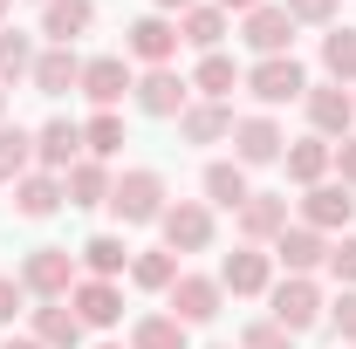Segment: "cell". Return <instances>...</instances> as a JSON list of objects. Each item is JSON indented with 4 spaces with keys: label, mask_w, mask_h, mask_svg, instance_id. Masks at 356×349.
<instances>
[{
    "label": "cell",
    "mask_w": 356,
    "mask_h": 349,
    "mask_svg": "<svg viewBox=\"0 0 356 349\" xmlns=\"http://www.w3.org/2000/svg\"><path fill=\"white\" fill-rule=\"evenodd\" d=\"M124 48H131L137 62H151V69H172V55H178V21H172V14H137L131 28H124Z\"/></svg>",
    "instance_id": "cell-8"
},
{
    "label": "cell",
    "mask_w": 356,
    "mask_h": 349,
    "mask_svg": "<svg viewBox=\"0 0 356 349\" xmlns=\"http://www.w3.org/2000/svg\"><path fill=\"white\" fill-rule=\"evenodd\" d=\"M69 308H76L83 329H117V322H124V295H117V281H76V288H69Z\"/></svg>",
    "instance_id": "cell-14"
},
{
    "label": "cell",
    "mask_w": 356,
    "mask_h": 349,
    "mask_svg": "<svg viewBox=\"0 0 356 349\" xmlns=\"http://www.w3.org/2000/svg\"><path fill=\"white\" fill-rule=\"evenodd\" d=\"M76 151H83V124H69V117H48L42 131H35V165H42V172H69V165H76Z\"/></svg>",
    "instance_id": "cell-16"
},
{
    "label": "cell",
    "mask_w": 356,
    "mask_h": 349,
    "mask_svg": "<svg viewBox=\"0 0 356 349\" xmlns=\"http://www.w3.org/2000/svg\"><path fill=\"white\" fill-rule=\"evenodd\" d=\"M247 96L267 103V110H281V103L309 96V76H302V62H295V55H267V62L247 69Z\"/></svg>",
    "instance_id": "cell-3"
},
{
    "label": "cell",
    "mask_w": 356,
    "mask_h": 349,
    "mask_svg": "<svg viewBox=\"0 0 356 349\" xmlns=\"http://www.w3.org/2000/svg\"><path fill=\"white\" fill-rule=\"evenodd\" d=\"M240 349H295V336H288L281 322H254V329L240 336Z\"/></svg>",
    "instance_id": "cell-38"
},
{
    "label": "cell",
    "mask_w": 356,
    "mask_h": 349,
    "mask_svg": "<svg viewBox=\"0 0 356 349\" xmlns=\"http://www.w3.org/2000/svg\"><path fill=\"white\" fill-rule=\"evenodd\" d=\"M21 288H28L35 302H69V288H76V254H69V247H35V254L21 261Z\"/></svg>",
    "instance_id": "cell-2"
},
{
    "label": "cell",
    "mask_w": 356,
    "mask_h": 349,
    "mask_svg": "<svg viewBox=\"0 0 356 349\" xmlns=\"http://www.w3.org/2000/svg\"><path fill=\"white\" fill-rule=\"evenodd\" d=\"M274 261L288 267V274H315V267L329 261V233H315V226H288V233L274 240Z\"/></svg>",
    "instance_id": "cell-19"
},
{
    "label": "cell",
    "mask_w": 356,
    "mask_h": 349,
    "mask_svg": "<svg viewBox=\"0 0 356 349\" xmlns=\"http://www.w3.org/2000/svg\"><path fill=\"white\" fill-rule=\"evenodd\" d=\"M240 233H247V247L281 240V233H288V199H281V192H254V199L240 206Z\"/></svg>",
    "instance_id": "cell-21"
},
{
    "label": "cell",
    "mask_w": 356,
    "mask_h": 349,
    "mask_svg": "<svg viewBox=\"0 0 356 349\" xmlns=\"http://www.w3.org/2000/svg\"><path fill=\"white\" fill-rule=\"evenodd\" d=\"M240 42L254 48V55H288V42H295V21H288V7H254L247 21H240Z\"/></svg>",
    "instance_id": "cell-15"
},
{
    "label": "cell",
    "mask_w": 356,
    "mask_h": 349,
    "mask_svg": "<svg viewBox=\"0 0 356 349\" xmlns=\"http://www.w3.org/2000/svg\"><path fill=\"white\" fill-rule=\"evenodd\" d=\"M0 117H7V89H0Z\"/></svg>",
    "instance_id": "cell-46"
},
{
    "label": "cell",
    "mask_w": 356,
    "mask_h": 349,
    "mask_svg": "<svg viewBox=\"0 0 356 349\" xmlns=\"http://www.w3.org/2000/svg\"><path fill=\"white\" fill-rule=\"evenodd\" d=\"M350 213H356V199H350V185H336V178H322V185H309V199H302V226H315V233H350Z\"/></svg>",
    "instance_id": "cell-13"
},
{
    "label": "cell",
    "mask_w": 356,
    "mask_h": 349,
    "mask_svg": "<svg viewBox=\"0 0 356 349\" xmlns=\"http://www.w3.org/2000/svg\"><path fill=\"white\" fill-rule=\"evenodd\" d=\"M131 96H137V110H144V117H185V103H192V83H185L178 69H144Z\"/></svg>",
    "instance_id": "cell-10"
},
{
    "label": "cell",
    "mask_w": 356,
    "mask_h": 349,
    "mask_svg": "<svg viewBox=\"0 0 356 349\" xmlns=\"http://www.w3.org/2000/svg\"><path fill=\"white\" fill-rule=\"evenodd\" d=\"M83 151L89 158H117V151H124V117H117V110H96L83 124Z\"/></svg>",
    "instance_id": "cell-33"
},
{
    "label": "cell",
    "mask_w": 356,
    "mask_h": 349,
    "mask_svg": "<svg viewBox=\"0 0 356 349\" xmlns=\"http://www.w3.org/2000/svg\"><path fill=\"white\" fill-rule=\"evenodd\" d=\"M42 7H48V0H42Z\"/></svg>",
    "instance_id": "cell-49"
},
{
    "label": "cell",
    "mask_w": 356,
    "mask_h": 349,
    "mask_svg": "<svg viewBox=\"0 0 356 349\" xmlns=\"http://www.w3.org/2000/svg\"><path fill=\"white\" fill-rule=\"evenodd\" d=\"M336 172H343V185L356 192V131L343 137V144H336Z\"/></svg>",
    "instance_id": "cell-41"
},
{
    "label": "cell",
    "mask_w": 356,
    "mask_h": 349,
    "mask_svg": "<svg viewBox=\"0 0 356 349\" xmlns=\"http://www.w3.org/2000/svg\"><path fill=\"white\" fill-rule=\"evenodd\" d=\"M96 28V0H48L42 7V35L48 48H76V35Z\"/></svg>",
    "instance_id": "cell-17"
},
{
    "label": "cell",
    "mask_w": 356,
    "mask_h": 349,
    "mask_svg": "<svg viewBox=\"0 0 356 349\" xmlns=\"http://www.w3.org/2000/svg\"><path fill=\"white\" fill-rule=\"evenodd\" d=\"M281 151H288V137L274 117H240L233 124V158L240 165H281Z\"/></svg>",
    "instance_id": "cell-12"
},
{
    "label": "cell",
    "mask_w": 356,
    "mask_h": 349,
    "mask_svg": "<svg viewBox=\"0 0 356 349\" xmlns=\"http://www.w3.org/2000/svg\"><path fill=\"white\" fill-rule=\"evenodd\" d=\"M7 7H14V0H0V21H7Z\"/></svg>",
    "instance_id": "cell-45"
},
{
    "label": "cell",
    "mask_w": 356,
    "mask_h": 349,
    "mask_svg": "<svg viewBox=\"0 0 356 349\" xmlns=\"http://www.w3.org/2000/svg\"><path fill=\"white\" fill-rule=\"evenodd\" d=\"M131 349H185V322H172V315H137Z\"/></svg>",
    "instance_id": "cell-34"
},
{
    "label": "cell",
    "mask_w": 356,
    "mask_h": 349,
    "mask_svg": "<svg viewBox=\"0 0 356 349\" xmlns=\"http://www.w3.org/2000/svg\"><path fill=\"white\" fill-rule=\"evenodd\" d=\"M96 349H117V343H96Z\"/></svg>",
    "instance_id": "cell-47"
},
{
    "label": "cell",
    "mask_w": 356,
    "mask_h": 349,
    "mask_svg": "<svg viewBox=\"0 0 356 349\" xmlns=\"http://www.w3.org/2000/svg\"><path fill=\"white\" fill-rule=\"evenodd\" d=\"M35 172V131H21V124H0V185H14V178Z\"/></svg>",
    "instance_id": "cell-31"
},
{
    "label": "cell",
    "mask_w": 356,
    "mask_h": 349,
    "mask_svg": "<svg viewBox=\"0 0 356 349\" xmlns=\"http://www.w3.org/2000/svg\"><path fill=\"white\" fill-rule=\"evenodd\" d=\"M151 7H158V14H192L199 0H151Z\"/></svg>",
    "instance_id": "cell-43"
},
{
    "label": "cell",
    "mask_w": 356,
    "mask_h": 349,
    "mask_svg": "<svg viewBox=\"0 0 356 349\" xmlns=\"http://www.w3.org/2000/svg\"><path fill=\"white\" fill-rule=\"evenodd\" d=\"M178 42H192L199 55H213V48L226 42V14L213 7V0H199L192 14H178Z\"/></svg>",
    "instance_id": "cell-29"
},
{
    "label": "cell",
    "mask_w": 356,
    "mask_h": 349,
    "mask_svg": "<svg viewBox=\"0 0 356 349\" xmlns=\"http://www.w3.org/2000/svg\"><path fill=\"white\" fill-rule=\"evenodd\" d=\"M233 124H240L233 103H206V96H199V103H185L178 137H185V144H220V137H233Z\"/></svg>",
    "instance_id": "cell-18"
},
{
    "label": "cell",
    "mask_w": 356,
    "mask_h": 349,
    "mask_svg": "<svg viewBox=\"0 0 356 349\" xmlns=\"http://www.w3.org/2000/svg\"><path fill=\"white\" fill-rule=\"evenodd\" d=\"M76 261L89 267V281H117V274L131 267V247H124V233H89Z\"/></svg>",
    "instance_id": "cell-25"
},
{
    "label": "cell",
    "mask_w": 356,
    "mask_h": 349,
    "mask_svg": "<svg viewBox=\"0 0 356 349\" xmlns=\"http://www.w3.org/2000/svg\"><path fill=\"white\" fill-rule=\"evenodd\" d=\"M131 281L144 288V295H172V281H178V254H172V247L131 254Z\"/></svg>",
    "instance_id": "cell-30"
},
{
    "label": "cell",
    "mask_w": 356,
    "mask_h": 349,
    "mask_svg": "<svg viewBox=\"0 0 356 349\" xmlns=\"http://www.w3.org/2000/svg\"><path fill=\"white\" fill-rule=\"evenodd\" d=\"M165 178L158 172H124L117 185H110V213L124 219V226H158L165 219Z\"/></svg>",
    "instance_id": "cell-1"
},
{
    "label": "cell",
    "mask_w": 356,
    "mask_h": 349,
    "mask_svg": "<svg viewBox=\"0 0 356 349\" xmlns=\"http://www.w3.org/2000/svg\"><path fill=\"white\" fill-rule=\"evenodd\" d=\"M322 69H329V83H356V28L322 35Z\"/></svg>",
    "instance_id": "cell-32"
},
{
    "label": "cell",
    "mask_w": 356,
    "mask_h": 349,
    "mask_svg": "<svg viewBox=\"0 0 356 349\" xmlns=\"http://www.w3.org/2000/svg\"><path fill=\"white\" fill-rule=\"evenodd\" d=\"M110 185H117V178H110L103 158H76V165L62 172V199H69V206H110Z\"/></svg>",
    "instance_id": "cell-20"
},
{
    "label": "cell",
    "mask_w": 356,
    "mask_h": 349,
    "mask_svg": "<svg viewBox=\"0 0 356 349\" xmlns=\"http://www.w3.org/2000/svg\"><path fill=\"white\" fill-rule=\"evenodd\" d=\"M281 165H288L295 185H322V178L336 172V144H329V137H302V144L281 151Z\"/></svg>",
    "instance_id": "cell-23"
},
{
    "label": "cell",
    "mask_w": 356,
    "mask_h": 349,
    "mask_svg": "<svg viewBox=\"0 0 356 349\" xmlns=\"http://www.w3.org/2000/svg\"><path fill=\"white\" fill-rule=\"evenodd\" d=\"M199 185H206V199H213V206H226V213H240V206L254 199V185H247V165H240V158L206 165V178H199Z\"/></svg>",
    "instance_id": "cell-24"
},
{
    "label": "cell",
    "mask_w": 356,
    "mask_h": 349,
    "mask_svg": "<svg viewBox=\"0 0 356 349\" xmlns=\"http://www.w3.org/2000/svg\"><path fill=\"white\" fill-rule=\"evenodd\" d=\"M329 315H336V336H343V343L356 349V288H343V295L329 302Z\"/></svg>",
    "instance_id": "cell-39"
},
{
    "label": "cell",
    "mask_w": 356,
    "mask_h": 349,
    "mask_svg": "<svg viewBox=\"0 0 356 349\" xmlns=\"http://www.w3.org/2000/svg\"><path fill=\"white\" fill-rule=\"evenodd\" d=\"M76 89H83L96 110H117V103L137 89V76H131V62H124V55H89V62H83V83H76Z\"/></svg>",
    "instance_id": "cell-7"
},
{
    "label": "cell",
    "mask_w": 356,
    "mask_h": 349,
    "mask_svg": "<svg viewBox=\"0 0 356 349\" xmlns=\"http://www.w3.org/2000/svg\"><path fill=\"white\" fill-rule=\"evenodd\" d=\"M302 103H309L315 137H336V144L350 137V124H356V96H350L343 83H309V96H302Z\"/></svg>",
    "instance_id": "cell-9"
},
{
    "label": "cell",
    "mask_w": 356,
    "mask_h": 349,
    "mask_svg": "<svg viewBox=\"0 0 356 349\" xmlns=\"http://www.w3.org/2000/svg\"><path fill=\"white\" fill-rule=\"evenodd\" d=\"M158 233H165V247H172V254H206V247H213V206L178 199V206H165Z\"/></svg>",
    "instance_id": "cell-5"
},
{
    "label": "cell",
    "mask_w": 356,
    "mask_h": 349,
    "mask_svg": "<svg viewBox=\"0 0 356 349\" xmlns=\"http://www.w3.org/2000/svg\"><path fill=\"white\" fill-rule=\"evenodd\" d=\"M220 288L226 295H267L274 288V254H261V247H233L220 261Z\"/></svg>",
    "instance_id": "cell-11"
},
{
    "label": "cell",
    "mask_w": 356,
    "mask_h": 349,
    "mask_svg": "<svg viewBox=\"0 0 356 349\" xmlns=\"http://www.w3.org/2000/svg\"><path fill=\"white\" fill-rule=\"evenodd\" d=\"M55 206H62V178H55V172L14 178V213H21V219H48Z\"/></svg>",
    "instance_id": "cell-26"
},
{
    "label": "cell",
    "mask_w": 356,
    "mask_h": 349,
    "mask_svg": "<svg viewBox=\"0 0 356 349\" xmlns=\"http://www.w3.org/2000/svg\"><path fill=\"white\" fill-rule=\"evenodd\" d=\"M226 302L220 274H178L172 281V322H185V329H199V322H213Z\"/></svg>",
    "instance_id": "cell-6"
},
{
    "label": "cell",
    "mask_w": 356,
    "mask_h": 349,
    "mask_svg": "<svg viewBox=\"0 0 356 349\" xmlns=\"http://www.w3.org/2000/svg\"><path fill=\"white\" fill-rule=\"evenodd\" d=\"M28 83L42 89V96H69V89L83 83V55H76V48H42Z\"/></svg>",
    "instance_id": "cell-22"
},
{
    "label": "cell",
    "mask_w": 356,
    "mask_h": 349,
    "mask_svg": "<svg viewBox=\"0 0 356 349\" xmlns=\"http://www.w3.org/2000/svg\"><path fill=\"white\" fill-rule=\"evenodd\" d=\"M288 7V21H302V28H329L336 21V0H281Z\"/></svg>",
    "instance_id": "cell-37"
},
{
    "label": "cell",
    "mask_w": 356,
    "mask_h": 349,
    "mask_svg": "<svg viewBox=\"0 0 356 349\" xmlns=\"http://www.w3.org/2000/svg\"><path fill=\"white\" fill-rule=\"evenodd\" d=\"M267 302H274V315H267V322H281L288 336H302V329H315V322H322V288H315L309 274H288L281 288H267Z\"/></svg>",
    "instance_id": "cell-4"
},
{
    "label": "cell",
    "mask_w": 356,
    "mask_h": 349,
    "mask_svg": "<svg viewBox=\"0 0 356 349\" xmlns=\"http://www.w3.org/2000/svg\"><path fill=\"white\" fill-rule=\"evenodd\" d=\"M35 343H42V349H76V343H83L76 308H69V302H42V308H35Z\"/></svg>",
    "instance_id": "cell-27"
},
{
    "label": "cell",
    "mask_w": 356,
    "mask_h": 349,
    "mask_svg": "<svg viewBox=\"0 0 356 349\" xmlns=\"http://www.w3.org/2000/svg\"><path fill=\"white\" fill-rule=\"evenodd\" d=\"M220 349H226V343H220Z\"/></svg>",
    "instance_id": "cell-50"
},
{
    "label": "cell",
    "mask_w": 356,
    "mask_h": 349,
    "mask_svg": "<svg viewBox=\"0 0 356 349\" xmlns=\"http://www.w3.org/2000/svg\"><path fill=\"white\" fill-rule=\"evenodd\" d=\"M21 302H28V288H21V274H0V329L21 315Z\"/></svg>",
    "instance_id": "cell-40"
},
{
    "label": "cell",
    "mask_w": 356,
    "mask_h": 349,
    "mask_svg": "<svg viewBox=\"0 0 356 349\" xmlns=\"http://www.w3.org/2000/svg\"><path fill=\"white\" fill-rule=\"evenodd\" d=\"M0 349H42V343H35V336H14V343H0Z\"/></svg>",
    "instance_id": "cell-44"
},
{
    "label": "cell",
    "mask_w": 356,
    "mask_h": 349,
    "mask_svg": "<svg viewBox=\"0 0 356 349\" xmlns=\"http://www.w3.org/2000/svg\"><path fill=\"white\" fill-rule=\"evenodd\" d=\"M220 14H254V7H267V0H213Z\"/></svg>",
    "instance_id": "cell-42"
},
{
    "label": "cell",
    "mask_w": 356,
    "mask_h": 349,
    "mask_svg": "<svg viewBox=\"0 0 356 349\" xmlns=\"http://www.w3.org/2000/svg\"><path fill=\"white\" fill-rule=\"evenodd\" d=\"M192 89H199L206 103H226V96L240 89V62H233V55H220V48H213V55H199V69H192Z\"/></svg>",
    "instance_id": "cell-28"
},
{
    "label": "cell",
    "mask_w": 356,
    "mask_h": 349,
    "mask_svg": "<svg viewBox=\"0 0 356 349\" xmlns=\"http://www.w3.org/2000/svg\"><path fill=\"white\" fill-rule=\"evenodd\" d=\"M21 76H35V42L28 35H0V89L21 83Z\"/></svg>",
    "instance_id": "cell-35"
},
{
    "label": "cell",
    "mask_w": 356,
    "mask_h": 349,
    "mask_svg": "<svg viewBox=\"0 0 356 349\" xmlns=\"http://www.w3.org/2000/svg\"><path fill=\"white\" fill-rule=\"evenodd\" d=\"M329 274H336V281H343V288H356V233H343V240H336V247H329Z\"/></svg>",
    "instance_id": "cell-36"
},
{
    "label": "cell",
    "mask_w": 356,
    "mask_h": 349,
    "mask_svg": "<svg viewBox=\"0 0 356 349\" xmlns=\"http://www.w3.org/2000/svg\"><path fill=\"white\" fill-rule=\"evenodd\" d=\"M350 96H356V89H350Z\"/></svg>",
    "instance_id": "cell-48"
}]
</instances>
